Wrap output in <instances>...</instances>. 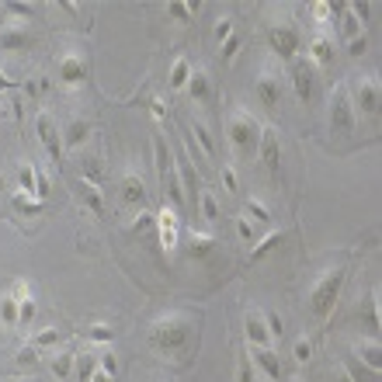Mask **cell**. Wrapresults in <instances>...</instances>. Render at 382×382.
I'll return each mask as SVG.
<instances>
[{
    "label": "cell",
    "instance_id": "cell-1",
    "mask_svg": "<svg viewBox=\"0 0 382 382\" xmlns=\"http://www.w3.org/2000/svg\"><path fill=\"white\" fill-rule=\"evenodd\" d=\"M150 344L163 355H178L191 344V316L188 313H167L153 323L150 331Z\"/></svg>",
    "mask_w": 382,
    "mask_h": 382
},
{
    "label": "cell",
    "instance_id": "cell-2",
    "mask_svg": "<svg viewBox=\"0 0 382 382\" xmlns=\"http://www.w3.org/2000/svg\"><path fill=\"white\" fill-rule=\"evenodd\" d=\"M344 278H348V267H331L326 275L313 285V292H309V309H313V316H320V320H326L334 313V306H337V299H341V289H344Z\"/></svg>",
    "mask_w": 382,
    "mask_h": 382
},
{
    "label": "cell",
    "instance_id": "cell-3",
    "mask_svg": "<svg viewBox=\"0 0 382 382\" xmlns=\"http://www.w3.org/2000/svg\"><path fill=\"white\" fill-rule=\"evenodd\" d=\"M230 143L240 156H250L257 153V143H261V126L257 119H250L247 112H233L230 115Z\"/></svg>",
    "mask_w": 382,
    "mask_h": 382
},
{
    "label": "cell",
    "instance_id": "cell-4",
    "mask_svg": "<svg viewBox=\"0 0 382 382\" xmlns=\"http://www.w3.org/2000/svg\"><path fill=\"white\" fill-rule=\"evenodd\" d=\"M156 237H160V247L167 254H174L178 243H181V212L167 202H163L160 212H156Z\"/></svg>",
    "mask_w": 382,
    "mask_h": 382
},
{
    "label": "cell",
    "instance_id": "cell-5",
    "mask_svg": "<svg viewBox=\"0 0 382 382\" xmlns=\"http://www.w3.org/2000/svg\"><path fill=\"white\" fill-rule=\"evenodd\" d=\"M355 122H358V115H355V104H351L348 84H337V87L331 91V126H334L337 132H351Z\"/></svg>",
    "mask_w": 382,
    "mask_h": 382
},
{
    "label": "cell",
    "instance_id": "cell-6",
    "mask_svg": "<svg viewBox=\"0 0 382 382\" xmlns=\"http://www.w3.org/2000/svg\"><path fill=\"white\" fill-rule=\"evenodd\" d=\"M351 104H355V115L361 112V115H375L379 112V80L375 77H358L355 80V97H351Z\"/></svg>",
    "mask_w": 382,
    "mask_h": 382
},
{
    "label": "cell",
    "instance_id": "cell-7",
    "mask_svg": "<svg viewBox=\"0 0 382 382\" xmlns=\"http://www.w3.org/2000/svg\"><path fill=\"white\" fill-rule=\"evenodd\" d=\"M35 132H38V143L45 146L49 160H52V163H60V160H63V136L56 132V126H52L49 112H38V119H35Z\"/></svg>",
    "mask_w": 382,
    "mask_h": 382
},
{
    "label": "cell",
    "instance_id": "cell-8",
    "mask_svg": "<svg viewBox=\"0 0 382 382\" xmlns=\"http://www.w3.org/2000/svg\"><path fill=\"white\" fill-rule=\"evenodd\" d=\"M267 42H271V49H275L278 60H296V52H299V32L292 25H275V28L267 32Z\"/></svg>",
    "mask_w": 382,
    "mask_h": 382
},
{
    "label": "cell",
    "instance_id": "cell-9",
    "mask_svg": "<svg viewBox=\"0 0 382 382\" xmlns=\"http://www.w3.org/2000/svg\"><path fill=\"white\" fill-rule=\"evenodd\" d=\"M56 77H60L63 87H80V84L87 80V63H84V56H77V52H67V56L60 60V67H56Z\"/></svg>",
    "mask_w": 382,
    "mask_h": 382
},
{
    "label": "cell",
    "instance_id": "cell-10",
    "mask_svg": "<svg viewBox=\"0 0 382 382\" xmlns=\"http://www.w3.org/2000/svg\"><path fill=\"white\" fill-rule=\"evenodd\" d=\"M257 153L264 160L267 171H278V160H282V146H278V129L275 126H261V143H257Z\"/></svg>",
    "mask_w": 382,
    "mask_h": 382
},
{
    "label": "cell",
    "instance_id": "cell-11",
    "mask_svg": "<svg viewBox=\"0 0 382 382\" xmlns=\"http://www.w3.org/2000/svg\"><path fill=\"white\" fill-rule=\"evenodd\" d=\"M247 341H250V348H271L275 341H271V334H267V323H264V313L261 309H250L247 313Z\"/></svg>",
    "mask_w": 382,
    "mask_h": 382
},
{
    "label": "cell",
    "instance_id": "cell-12",
    "mask_svg": "<svg viewBox=\"0 0 382 382\" xmlns=\"http://www.w3.org/2000/svg\"><path fill=\"white\" fill-rule=\"evenodd\" d=\"M254 94H257V101H261L264 108H278V104H282V84H278V77L264 73V77L257 80Z\"/></svg>",
    "mask_w": 382,
    "mask_h": 382
},
{
    "label": "cell",
    "instance_id": "cell-13",
    "mask_svg": "<svg viewBox=\"0 0 382 382\" xmlns=\"http://www.w3.org/2000/svg\"><path fill=\"white\" fill-rule=\"evenodd\" d=\"M292 91L302 104L313 101V70L306 63H292Z\"/></svg>",
    "mask_w": 382,
    "mask_h": 382
},
{
    "label": "cell",
    "instance_id": "cell-14",
    "mask_svg": "<svg viewBox=\"0 0 382 382\" xmlns=\"http://www.w3.org/2000/svg\"><path fill=\"white\" fill-rule=\"evenodd\" d=\"M355 355H358V361H361V365H368L375 375L382 372V348H379V341H375V337L358 341V344H355Z\"/></svg>",
    "mask_w": 382,
    "mask_h": 382
},
{
    "label": "cell",
    "instance_id": "cell-15",
    "mask_svg": "<svg viewBox=\"0 0 382 382\" xmlns=\"http://www.w3.org/2000/svg\"><path fill=\"white\" fill-rule=\"evenodd\" d=\"M254 361H257V368H261L271 382L282 379V361H278L275 348H254Z\"/></svg>",
    "mask_w": 382,
    "mask_h": 382
},
{
    "label": "cell",
    "instance_id": "cell-16",
    "mask_svg": "<svg viewBox=\"0 0 382 382\" xmlns=\"http://www.w3.org/2000/svg\"><path fill=\"white\" fill-rule=\"evenodd\" d=\"M122 202H126V205L146 208V184H143L139 174H126V178H122Z\"/></svg>",
    "mask_w": 382,
    "mask_h": 382
},
{
    "label": "cell",
    "instance_id": "cell-17",
    "mask_svg": "<svg viewBox=\"0 0 382 382\" xmlns=\"http://www.w3.org/2000/svg\"><path fill=\"white\" fill-rule=\"evenodd\" d=\"M309 60L316 63V67H331L334 63V42L331 38H326V35H316L313 42H309Z\"/></svg>",
    "mask_w": 382,
    "mask_h": 382
},
{
    "label": "cell",
    "instance_id": "cell-18",
    "mask_svg": "<svg viewBox=\"0 0 382 382\" xmlns=\"http://www.w3.org/2000/svg\"><path fill=\"white\" fill-rule=\"evenodd\" d=\"M87 132H91V126L84 122V119H70L67 126H63V150H77V146H84V139H87Z\"/></svg>",
    "mask_w": 382,
    "mask_h": 382
},
{
    "label": "cell",
    "instance_id": "cell-19",
    "mask_svg": "<svg viewBox=\"0 0 382 382\" xmlns=\"http://www.w3.org/2000/svg\"><path fill=\"white\" fill-rule=\"evenodd\" d=\"M153 156H156V174H160V184H163V178H167V174L174 171V156L167 153L163 132H156V136H153Z\"/></svg>",
    "mask_w": 382,
    "mask_h": 382
},
{
    "label": "cell",
    "instance_id": "cell-20",
    "mask_svg": "<svg viewBox=\"0 0 382 382\" xmlns=\"http://www.w3.org/2000/svg\"><path fill=\"white\" fill-rule=\"evenodd\" d=\"M32 45V35H28V28H4L0 32V49H11V52H21V49H28Z\"/></svg>",
    "mask_w": 382,
    "mask_h": 382
},
{
    "label": "cell",
    "instance_id": "cell-21",
    "mask_svg": "<svg viewBox=\"0 0 382 382\" xmlns=\"http://www.w3.org/2000/svg\"><path fill=\"white\" fill-rule=\"evenodd\" d=\"M184 91H188V97H191L195 104L208 101V91H212V87H208V73H205V70H191V77H188V87H184Z\"/></svg>",
    "mask_w": 382,
    "mask_h": 382
},
{
    "label": "cell",
    "instance_id": "cell-22",
    "mask_svg": "<svg viewBox=\"0 0 382 382\" xmlns=\"http://www.w3.org/2000/svg\"><path fill=\"white\" fill-rule=\"evenodd\" d=\"M282 240H285V233H282V230H271V233H264V237H261V240L250 247V261H261V257H267V254L275 250Z\"/></svg>",
    "mask_w": 382,
    "mask_h": 382
},
{
    "label": "cell",
    "instance_id": "cell-23",
    "mask_svg": "<svg viewBox=\"0 0 382 382\" xmlns=\"http://www.w3.org/2000/svg\"><path fill=\"white\" fill-rule=\"evenodd\" d=\"M191 70H195V67H191V60H188V56H178V60H174V67H171V87H174V91H184V87H188Z\"/></svg>",
    "mask_w": 382,
    "mask_h": 382
},
{
    "label": "cell",
    "instance_id": "cell-24",
    "mask_svg": "<svg viewBox=\"0 0 382 382\" xmlns=\"http://www.w3.org/2000/svg\"><path fill=\"white\" fill-rule=\"evenodd\" d=\"M212 247H215V237H212V233H191V240H188V254H191L195 261L208 257Z\"/></svg>",
    "mask_w": 382,
    "mask_h": 382
},
{
    "label": "cell",
    "instance_id": "cell-25",
    "mask_svg": "<svg viewBox=\"0 0 382 382\" xmlns=\"http://www.w3.org/2000/svg\"><path fill=\"white\" fill-rule=\"evenodd\" d=\"M195 14H198V4H184V0H171V4H167V18L178 21V25L195 21Z\"/></svg>",
    "mask_w": 382,
    "mask_h": 382
},
{
    "label": "cell",
    "instance_id": "cell-26",
    "mask_svg": "<svg viewBox=\"0 0 382 382\" xmlns=\"http://www.w3.org/2000/svg\"><path fill=\"white\" fill-rule=\"evenodd\" d=\"M198 212H202V219L205 223H215V219H219V202H215V195L212 191H198Z\"/></svg>",
    "mask_w": 382,
    "mask_h": 382
},
{
    "label": "cell",
    "instance_id": "cell-27",
    "mask_svg": "<svg viewBox=\"0 0 382 382\" xmlns=\"http://www.w3.org/2000/svg\"><path fill=\"white\" fill-rule=\"evenodd\" d=\"M73 361H77L73 351H56V358H52V375H56V379H70L73 375Z\"/></svg>",
    "mask_w": 382,
    "mask_h": 382
},
{
    "label": "cell",
    "instance_id": "cell-28",
    "mask_svg": "<svg viewBox=\"0 0 382 382\" xmlns=\"http://www.w3.org/2000/svg\"><path fill=\"white\" fill-rule=\"evenodd\" d=\"M0 323H4V326H18V299L11 292L0 296Z\"/></svg>",
    "mask_w": 382,
    "mask_h": 382
},
{
    "label": "cell",
    "instance_id": "cell-29",
    "mask_svg": "<svg viewBox=\"0 0 382 382\" xmlns=\"http://www.w3.org/2000/svg\"><path fill=\"white\" fill-rule=\"evenodd\" d=\"M191 132H195V143H198V150H202L208 160H215V139L208 136V129H205L202 122H195V126H191Z\"/></svg>",
    "mask_w": 382,
    "mask_h": 382
},
{
    "label": "cell",
    "instance_id": "cell-30",
    "mask_svg": "<svg viewBox=\"0 0 382 382\" xmlns=\"http://www.w3.org/2000/svg\"><path fill=\"white\" fill-rule=\"evenodd\" d=\"M247 219H250V223H264V226H267V223H271V208H267L261 198H247Z\"/></svg>",
    "mask_w": 382,
    "mask_h": 382
},
{
    "label": "cell",
    "instance_id": "cell-31",
    "mask_svg": "<svg viewBox=\"0 0 382 382\" xmlns=\"http://www.w3.org/2000/svg\"><path fill=\"white\" fill-rule=\"evenodd\" d=\"M341 14H344V21H341L344 38H348V42H351V38H361V35H365V25H361V21H358L351 11H348V4H344V11H341Z\"/></svg>",
    "mask_w": 382,
    "mask_h": 382
},
{
    "label": "cell",
    "instance_id": "cell-32",
    "mask_svg": "<svg viewBox=\"0 0 382 382\" xmlns=\"http://www.w3.org/2000/svg\"><path fill=\"white\" fill-rule=\"evenodd\" d=\"M80 188H84V202H87V208H91L94 215H104V202H101V188H97V184H87V181H80Z\"/></svg>",
    "mask_w": 382,
    "mask_h": 382
},
{
    "label": "cell",
    "instance_id": "cell-33",
    "mask_svg": "<svg viewBox=\"0 0 382 382\" xmlns=\"http://www.w3.org/2000/svg\"><path fill=\"white\" fill-rule=\"evenodd\" d=\"M84 334H87V341H94V344H112V341H115V331H112V326H104V323H91Z\"/></svg>",
    "mask_w": 382,
    "mask_h": 382
},
{
    "label": "cell",
    "instance_id": "cell-34",
    "mask_svg": "<svg viewBox=\"0 0 382 382\" xmlns=\"http://www.w3.org/2000/svg\"><path fill=\"white\" fill-rule=\"evenodd\" d=\"M18 188L25 195H35V163H18Z\"/></svg>",
    "mask_w": 382,
    "mask_h": 382
},
{
    "label": "cell",
    "instance_id": "cell-35",
    "mask_svg": "<svg viewBox=\"0 0 382 382\" xmlns=\"http://www.w3.org/2000/svg\"><path fill=\"white\" fill-rule=\"evenodd\" d=\"M14 208H18L21 215H38V212H42V202H38L35 195H25V191H18V195H14Z\"/></svg>",
    "mask_w": 382,
    "mask_h": 382
},
{
    "label": "cell",
    "instance_id": "cell-36",
    "mask_svg": "<svg viewBox=\"0 0 382 382\" xmlns=\"http://www.w3.org/2000/svg\"><path fill=\"white\" fill-rule=\"evenodd\" d=\"M156 226V212H150V208H139V215L129 223V233H146V230H153Z\"/></svg>",
    "mask_w": 382,
    "mask_h": 382
},
{
    "label": "cell",
    "instance_id": "cell-37",
    "mask_svg": "<svg viewBox=\"0 0 382 382\" xmlns=\"http://www.w3.org/2000/svg\"><path fill=\"white\" fill-rule=\"evenodd\" d=\"M0 14L4 18H35V4H14V0H8V4L0 8Z\"/></svg>",
    "mask_w": 382,
    "mask_h": 382
},
{
    "label": "cell",
    "instance_id": "cell-38",
    "mask_svg": "<svg viewBox=\"0 0 382 382\" xmlns=\"http://www.w3.org/2000/svg\"><path fill=\"white\" fill-rule=\"evenodd\" d=\"M56 341H60V331H56V326H49V331H38V334H32V341H28V344L42 351V348H52Z\"/></svg>",
    "mask_w": 382,
    "mask_h": 382
},
{
    "label": "cell",
    "instance_id": "cell-39",
    "mask_svg": "<svg viewBox=\"0 0 382 382\" xmlns=\"http://www.w3.org/2000/svg\"><path fill=\"white\" fill-rule=\"evenodd\" d=\"M80 181H87V184H101V163H97L94 156H87V160H84V167H80Z\"/></svg>",
    "mask_w": 382,
    "mask_h": 382
},
{
    "label": "cell",
    "instance_id": "cell-40",
    "mask_svg": "<svg viewBox=\"0 0 382 382\" xmlns=\"http://www.w3.org/2000/svg\"><path fill=\"white\" fill-rule=\"evenodd\" d=\"M309 14H313L316 25H326V21L334 18V4H326V0H316V4L309 8Z\"/></svg>",
    "mask_w": 382,
    "mask_h": 382
},
{
    "label": "cell",
    "instance_id": "cell-41",
    "mask_svg": "<svg viewBox=\"0 0 382 382\" xmlns=\"http://www.w3.org/2000/svg\"><path fill=\"white\" fill-rule=\"evenodd\" d=\"M309 355H313V341H309V337H299V341L292 344V358H296L299 365H306Z\"/></svg>",
    "mask_w": 382,
    "mask_h": 382
},
{
    "label": "cell",
    "instance_id": "cell-42",
    "mask_svg": "<svg viewBox=\"0 0 382 382\" xmlns=\"http://www.w3.org/2000/svg\"><path fill=\"white\" fill-rule=\"evenodd\" d=\"M97 368L104 372V375H119V358H115V351H101V361H97Z\"/></svg>",
    "mask_w": 382,
    "mask_h": 382
},
{
    "label": "cell",
    "instance_id": "cell-43",
    "mask_svg": "<svg viewBox=\"0 0 382 382\" xmlns=\"http://www.w3.org/2000/svg\"><path fill=\"white\" fill-rule=\"evenodd\" d=\"M32 320H35V299L18 302V326H32Z\"/></svg>",
    "mask_w": 382,
    "mask_h": 382
},
{
    "label": "cell",
    "instance_id": "cell-44",
    "mask_svg": "<svg viewBox=\"0 0 382 382\" xmlns=\"http://www.w3.org/2000/svg\"><path fill=\"white\" fill-rule=\"evenodd\" d=\"M18 365H21V368H32V365H38V348H32V344L18 348Z\"/></svg>",
    "mask_w": 382,
    "mask_h": 382
},
{
    "label": "cell",
    "instance_id": "cell-45",
    "mask_svg": "<svg viewBox=\"0 0 382 382\" xmlns=\"http://www.w3.org/2000/svg\"><path fill=\"white\" fill-rule=\"evenodd\" d=\"M212 35H215V42L223 45V42L233 35V18H219V21H215V32H212Z\"/></svg>",
    "mask_w": 382,
    "mask_h": 382
},
{
    "label": "cell",
    "instance_id": "cell-46",
    "mask_svg": "<svg viewBox=\"0 0 382 382\" xmlns=\"http://www.w3.org/2000/svg\"><path fill=\"white\" fill-rule=\"evenodd\" d=\"M49 195H52V188H49V178H45L38 167H35V198H38V202H45Z\"/></svg>",
    "mask_w": 382,
    "mask_h": 382
},
{
    "label": "cell",
    "instance_id": "cell-47",
    "mask_svg": "<svg viewBox=\"0 0 382 382\" xmlns=\"http://www.w3.org/2000/svg\"><path fill=\"white\" fill-rule=\"evenodd\" d=\"M237 237L247 240V243H254V223L247 219V215H237Z\"/></svg>",
    "mask_w": 382,
    "mask_h": 382
},
{
    "label": "cell",
    "instance_id": "cell-48",
    "mask_svg": "<svg viewBox=\"0 0 382 382\" xmlns=\"http://www.w3.org/2000/svg\"><path fill=\"white\" fill-rule=\"evenodd\" d=\"M264 323H267V334H271V341H278V337H282V331H285L282 320H278L275 313H264Z\"/></svg>",
    "mask_w": 382,
    "mask_h": 382
},
{
    "label": "cell",
    "instance_id": "cell-49",
    "mask_svg": "<svg viewBox=\"0 0 382 382\" xmlns=\"http://www.w3.org/2000/svg\"><path fill=\"white\" fill-rule=\"evenodd\" d=\"M368 326H372V334H379V292H372L368 299Z\"/></svg>",
    "mask_w": 382,
    "mask_h": 382
},
{
    "label": "cell",
    "instance_id": "cell-50",
    "mask_svg": "<svg viewBox=\"0 0 382 382\" xmlns=\"http://www.w3.org/2000/svg\"><path fill=\"white\" fill-rule=\"evenodd\" d=\"M223 184H226V191H230V195H237V191H240V178H237V171L230 167V163L223 167Z\"/></svg>",
    "mask_w": 382,
    "mask_h": 382
},
{
    "label": "cell",
    "instance_id": "cell-51",
    "mask_svg": "<svg viewBox=\"0 0 382 382\" xmlns=\"http://www.w3.org/2000/svg\"><path fill=\"white\" fill-rule=\"evenodd\" d=\"M237 52H240V35L233 32V35L223 42V56H226V60H237Z\"/></svg>",
    "mask_w": 382,
    "mask_h": 382
},
{
    "label": "cell",
    "instance_id": "cell-52",
    "mask_svg": "<svg viewBox=\"0 0 382 382\" xmlns=\"http://www.w3.org/2000/svg\"><path fill=\"white\" fill-rule=\"evenodd\" d=\"M348 52H351V56H365V52H368V35L351 38V42H348Z\"/></svg>",
    "mask_w": 382,
    "mask_h": 382
},
{
    "label": "cell",
    "instance_id": "cell-53",
    "mask_svg": "<svg viewBox=\"0 0 382 382\" xmlns=\"http://www.w3.org/2000/svg\"><path fill=\"white\" fill-rule=\"evenodd\" d=\"M11 296H14L18 302H28V299H32V285H28V282H14V292H11Z\"/></svg>",
    "mask_w": 382,
    "mask_h": 382
},
{
    "label": "cell",
    "instance_id": "cell-54",
    "mask_svg": "<svg viewBox=\"0 0 382 382\" xmlns=\"http://www.w3.org/2000/svg\"><path fill=\"white\" fill-rule=\"evenodd\" d=\"M237 382H254V365H250L247 358L240 361V379H237Z\"/></svg>",
    "mask_w": 382,
    "mask_h": 382
},
{
    "label": "cell",
    "instance_id": "cell-55",
    "mask_svg": "<svg viewBox=\"0 0 382 382\" xmlns=\"http://www.w3.org/2000/svg\"><path fill=\"white\" fill-rule=\"evenodd\" d=\"M150 112H153V119H163V115H167V108H163L160 97H153V101H150Z\"/></svg>",
    "mask_w": 382,
    "mask_h": 382
},
{
    "label": "cell",
    "instance_id": "cell-56",
    "mask_svg": "<svg viewBox=\"0 0 382 382\" xmlns=\"http://www.w3.org/2000/svg\"><path fill=\"white\" fill-rule=\"evenodd\" d=\"M337 382H358V379L351 375V368H344V365H341V368H337Z\"/></svg>",
    "mask_w": 382,
    "mask_h": 382
},
{
    "label": "cell",
    "instance_id": "cell-57",
    "mask_svg": "<svg viewBox=\"0 0 382 382\" xmlns=\"http://www.w3.org/2000/svg\"><path fill=\"white\" fill-rule=\"evenodd\" d=\"M87 382H115V379H112V375H104V372L97 368V372H91V379H87Z\"/></svg>",
    "mask_w": 382,
    "mask_h": 382
},
{
    "label": "cell",
    "instance_id": "cell-58",
    "mask_svg": "<svg viewBox=\"0 0 382 382\" xmlns=\"http://www.w3.org/2000/svg\"><path fill=\"white\" fill-rule=\"evenodd\" d=\"M11 87H14V84L8 80V73H4V70H0V91H11Z\"/></svg>",
    "mask_w": 382,
    "mask_h": 382
},
{
    "label": "cell",
    "instance_id": "cell-59",
    "mask_svg": "<svg viewBox=\"0 0 382 382\" xmlns=\"http://www.w3.org/2000/svg\"><path fill=\"white\" fill-rule=\"evenodd\" d=\"M0 191H4V174H0Z\"/></svg>",
    "mask_w": 382,
    "mask_h": 382
},
{
    "label": "cell",
    "instance_id": "cell-60",
    "mask_svg": "<svg viewBox=\"0 0 382 382\" xmlns=\"http://www.w3.org/2000/svg\"><path fill=\"white\" fill-rule=\"evenodd\" d=\"M0 122H4V108H0Z\"/></svg>",
    "mask_w": 382,
    "mask_h": 382
}]
</instances>
